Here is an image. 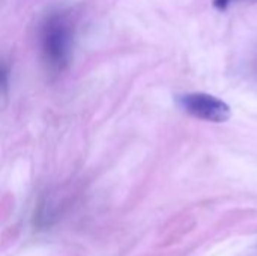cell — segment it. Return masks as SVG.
Here are the masks:
<instances>
[{
    "instance_id": "4",
    "label": "cell",
    "mask_w": 257,
    "mask_h": 256,
    "mask_svg": "<svg viewBox=\"0 0 257 256\" xmlns=\"http://www.w3.org/2000/svg\"><path fill=\"white\" fill-rule=\"evenodd\" d=\"M212 2H214V6H215L217 9L224 11V9L229 8L230 3H233V2H236V0H212Z\"/></svg>"
},
{
    "instance_id": "1",
    "label": "cell",
    "mask_w": 257,
    "mask_h": 256,
    "mask_svg": "<svg viewBox=\"0 0 257 256\" xmlns=\"http://www.w3.org/2000/svg\"><path fill=\"white\" fill-rule=\"evenodd\" d=\"M74 29L65 14H51L41 27V48L47 65L53 71H63L72 53Z\"/></svg>"
},
{
    "instance_id": "2",
    "label": "cell",
    "mask_w": 257,
    "mask_h": 256,
    "mask_svg": "<svg viewBox=\"0 0 257 256\" xmlns=\"http://www.w3.org/2000/svg\"><path fill=\"white\" fill-rule=\"evenodd\" d=\"M178 103L188 115L202 121L220 124L230 118V107L220 98L209 94H184L178 97Z\"/></svg>"
},
{
    "instance_id": "3",
    "label": "cell",
    "mask_w": 257,
    "mask_h": 256,
    "mask_svg": "<svg viewBox=\"0 0 257 256\" xmlns=\"http://www.w3.org/2000/svg\"><path fill=\"white\" fill-rule=\"evenodd\" d=\"M8 80H9V74L5 65L0 63V92H3L8 88Z\"/></svg>"
}]
</instances>
